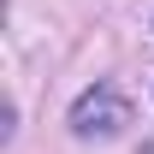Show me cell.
I'll return each mask as SVG.
<instances>
[{
	"mask_svg": "<svg viewBox=\"0 0 154 154\" xmlns=\"http://www.w3.org/2000/svg\"><path fill=\"white\" fill-rule=\"evenodd\" d=\"M125 125H131V101L119 95L113 83L83 89V95H77V107H71V131L83 136V142H89V136H101V142H107V136H119Z\"/></svg>",
	"mask_w": 154,
	"mask_h": 154,
	"instance_id": "1",
	"label": "cell"
}]
</instances>
